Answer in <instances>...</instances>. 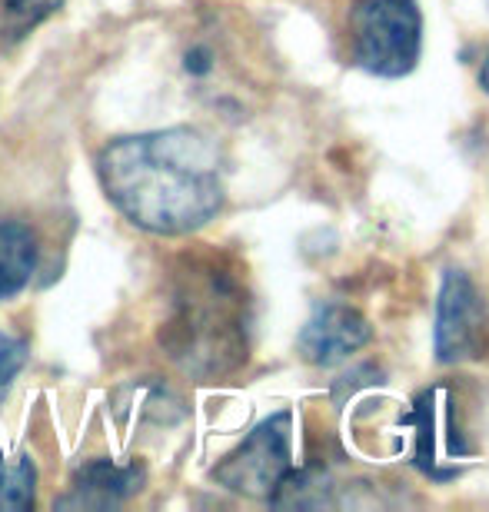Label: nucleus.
<instances>
[{
    "instance_id": "f257e3e1",
    "label": "nucleus",
    "mask_w": 489,
    "mask_h": 512,
    "mask_svg": "<svg viewBox=\"0 0 489 512\" xmlns=\"http://www.w3.org/2000/svg\"><path fill=\"white\" fill-rule=\"evenodd\" d=\"M100 183L130 223L160 237L200 230L223 203L220 150L190 127L114 140L100 153Z\"/></svg>"
},
{
    "instance_id": "f03ea898",
    "label": "nucleus",
    "mask_w": 489,
    "mask_h": 512,
    "mask_svg": "<svg viewBox=\"0 0 489 512\" xmlns=\"http://www.w3.org/2000/svg\"><path fill=\"white\" fill-rule=\"evenodd\" d=\"M420 7L416 0H360L350 17L353 57L376 77H403L420 60Z\"/></svg>"
},
{
    "instance_id": "7ed1b4c3",
    "label": "nucleus",
    "mask_w": 489,
    "mask_h": 512,
    "mask_svg": "<svg viewBox=\"0 0 489 512\" xmlns=\"http://www.w3.org/2000/svg\"><path fill=\"white\" fill-rule=\"evenodd\" d=\"M233 303L237 300L230 283L220 280H207L187 300V313L173 330H180V353L193 370L220 373L240 360V323L233 316Z\"/></svg>"
},
{
    "instance_id": "20e7f679",
    "label": "nucleus",
    "mask_w": 489,
    "mask_h": 512,
    "mask_svg": "<svg viewBox=\"0 0 489 512\" xmlns=\"http://www.w3.org/2000/svg\"><path fill=\"white\" fill-rule=\"evenodd\" d=\"M290 476V413H277L253 429L237 453L217 466L220 486L250 499H273Z\"/></svg>"
},
{
    "instance_id": "39448f33",
    "label": "nucleus",
    "mask_w": 489,
    "mask_h": 512,
    "mask_svg": "<svg viewBox=\"0 0 489 512\" xmlns=\"http://www.w3.org/2000/svg\"><path fill=\"white\" fill-rule=\"evenodd\" d=\"M486 303L463 270H446L436 303V360L463 363L486 343Z\"/></svg>"
},
{
    "instance_id": "423d86ee",
    "label": "nucleus",
    "mask_w": 489,
    "mask_h": 512,
    "mask_svg": "<svg viewBox=\"0 0 489 512\" xmlns=\"http://www.w3.org/2000/svg\"><path fill=\"white\" fill-rule=\"evenodd\" d=\"M413 456L426 473L436 479H450L456 466L470 456V446L456 429V409L450 389H426L413 403Z\"/></svg>"
},
{
    "instance_id": "0eeeda50",
    "label": "nucleus",
    "mask_w": 489,
    "mask_h": 512,
    "mask_svg": "<svg viewBox=\"0 0 489 512\" xmlns=\"http://www.w3.org/2000/svg\"><path fill=\"white\" fill-rule=\"evenodd\" d=\"M366 340H370V323L363 320V313L350 306H320L303 326L297 346L307 363L333 366L360 350Z\"/></svg>"
},
{
    "instance_id": "6e6552de",
    "label": "nucleus",
    "mask_w": 489,
    "mask_h": 512,
    "mask_svg": "<svg viewBox=\"0 0 489 512\" xmlns=\"http://www.w3.org/2000/svg\"><path fill=\"white\" fill-rule=\"evenodd\" d=\"M147 473L137 463H110V459H97V463L84 466L70 486V493L60 499V509H110L120 506L127 496H134L144 486Z\"/></svg>"
},
{
    "instance_id": "1a4fd4ad",
    "label": "nucleus",
    "mask_w": 489,
    "mask_h": 512,
    "mask_svg": "<svg viewBox=\"0 0 489 512\" xmlns=\"http://www.w3.org/2000/svg\"><path fill=\"white\" fill-rule=\"evenodd\" d=\"M37 270V237L24 223H0V300H10Z\"/></svg>"
},
{
    "instance_id": "9d476101",
    "label": "nucleus",
    "mask_w": 489,
    "mask_h": 512,
    "mask_svg": "<svg viewBox=\"0 0 489 512\" xmlns=\"http://www.w3.org/2000/svg\"><path fill=\"white\" fill-rule=\"evenodd\" d=\"M37 496V466L27 453H0V512H24Z\"/></svg>"
},
{
    "instance_id": "9b49d317",
    "label": "nucleus",
    "mask_w": 489,
    "mask_h": 512,
    "mask_svg": "<svg viewBox=\"0 0 489 512\" xmlns=\"http://www.w3.org/2000/svg\"><path fill=\"white\" fill-rule=\"evenodd\" d=\"M7 24L24 34V30L37 27L40 20L50 17L60 7V0H7Z\"/></svg>"
},
{
    "instance_id": "f8f14e48",
    "label": "nucleus",
    "mask_w": 489,
    "mask_h": 512,
    "mask_svg": "<svg viewBox=\"0 0 489 512\" xmlns=\"http://www.w3.org/2000/svg\"><path fill=\"white\" fill-rule=\"evenodd\" d=\"M24 363H27L24 340H17V336L0 330V386H7L14 380V376L24 370Z\"/></svg>"
},
{
    "instance_id": "ddd939ff",
    "label": "nucleus",
    "mask_w": 489,
    "mask_h": 512,
    "mask_svg": "<svg viewBox=\"0 0 489 512\" xmlns=\"http://www.w3.org/2000/svg\"><path fill=\"white\" fill-rule=\"evenodd\" d=\"M480 84L489 90V54H486V60H483V70H480Z\"/></svg>"
}]
</instances>
